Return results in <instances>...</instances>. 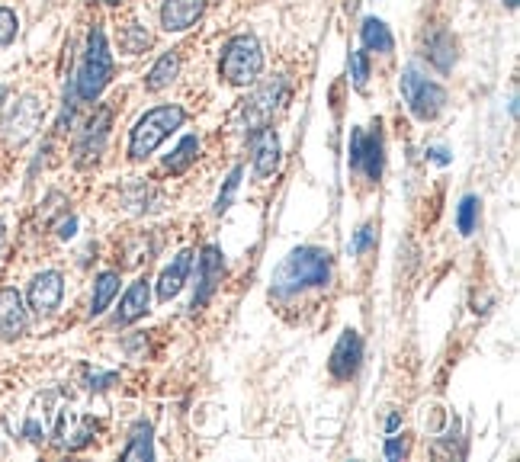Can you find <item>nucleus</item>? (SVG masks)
Here are the masks:
<instances>
[{"mask_svg": "<svg viewBox=\"0 0 520 462\" xmlns=\"http://www.w3.org/2000/svg\"><path fill=\"white\" fill-rule=\"evenodd\" d=\"M331 280V254L325 248H296L273 273L277 296H296L302 289L328 286Z\"/></svg>", "mask_w": 520, "mask_h": 462, "instance_id": "obj_1", "label": "nucleus"}, {"mask_svg": "<svg viewBox=\"0 0 520 462\" xmlns=\"http://www.w3.org/2000/svg\"><path fill=\"white\" fill-rule=\"evenodd\" d=\"M110 81H113V52H110V42H106L103 26H94L87 36L78 77H74V97L84 103H94Z\"/></svg>", "mask_w": 520, "mask_h": 462, "instance_id": "obj_2", "label": "nucleus"}, {"mask_svg": "<svg viewBox=\"0 0 520 462\" xmlns=\"http://www.w3.org/2000/svg\"><path fill=\"white\" fill-rule=\"evenodd\" d=\"M183 122H187V110L177 106V103H167V106H155V110H148L129 132V158L132 161H145L148 154L158 151V145L164 142L167 135H174L183 126Z\"/></svg>", "mask_w": 520, "mask_h": 462, "instance_id": "obj_3", "label": "nucleus"}, {"mask_svg": "<svg viewBox=\"0 0 520 462\" xmlns=\"http://www.w3.org/2000/svg\"><path fill=\"white\" fill-rule=\"evenodd\" d=\"M264 71V52H260V42L251 33H241L235 39L225 42L219 74L232 87H248L257 81V74Z\"/></svg>", "mask_w": 520, "mask_h": 462, "instance_id": "obj_4", "label": "nucleus"}, {"mask_svg": "<svg viewBox=\"0 0 520 462\" xmlns=\"http://www.w3.org/2000/svg\"><path fill=\"white\" fill-rule=\"evenodd\" d=\"M402 97L408 103V110L415 119L427 122V119H437L447 106V90H443L437 81L424 77L415 65H408L402 74Z\"/></svg>", "mask_w": 520, "mask_h": 462, "instance_id": "obj_5", "label": "nucleus"}, {"mask_svg": "<svg viewBox=\"0 0 520 462\" xmlns=\"http://www.w3.org/2000/svg\"><path fill=\"white\" fill-rule=\"evenodd\" d=\"M42 119H45V106L39 97L33 94H26L20 97L17 103H10L7 106V113L4 119H0V138H4L7 145H26L29 138H33L42 126Z\"/></svg>", "mask_w": 520, "mask_h": 462, "instance_id": "obj_6", "label": "nucleus"}, {"mask_svg": "<svg viewBox=\"0 0 520 462\" xmlns=\"http://www.w3.org/2000/svg\"><path fill=\"white\" fill-rule=\"evenodd\" d=\"M52 437H55V443L61 446V450L78 453V450H84V446L97 437V421L90 418V414H84V411L65 408V411L55 414Z\"/></svg>", "mask_w": 520, "mask_h": 462, "instance_id": "obj_7", "label": "nucleus"}, {"mask_svg": "<svg viewBox=\"0 0 520 462\" xmlns=\"http://www.w3.org/2000/svg\"><path fill=\"white\" fill-rule=\"evenodd\" d=\"M283 100H286V84H283V77H277V81L260 84V87L254 90V97L248 100V106H244V126H248V132L254 135L257 129L270 126V116L280 110Z\"/></svg>", "mask_w": 520, "mask_h": 462, "instance_id": "obj_8", "label": "nucleus"}, {"mask_svg": "<svg viewBox=\"0 0 520 462\" xmlns=\"http://www.w3.org/2000/svg\"><path fill=\"white\" fill-rule=\"evenodd\" d=\"M382 135H379V126L376 132H363V129H354L350 132V167L354 171H363L370 180H379L382 177Z\"/></svg>", "mask_w": 520, "mask_h": 462, "instance_id": "obj_9", "label": "nucleus"}, {"mask_svg": "<svg viewBox=\"0 0 520 462\" xmlns=\"http://www.w3.org/2000/svg\"><path fill=\"white\" fill-rule=\"evenodd\" d=\"M222 276H225V257L216 244H206L200 251V283H196L193 302H190L193 312H200V308H206L212 302L216 289L222 286Z\"/></svg>", "mask_w": 520, "mask_h": 462, "instance_id": "obj_10", "label": "nucleus"}, {"mask_svg": "<svg viewBox=\"0 0 520 462\" xmlns=\"http://www.w3.org/2000/svg\"><path fill=\"white\" fill-rule=\"evenodd\" d=\"M110 122H113V110L110 106H100L97 116L87 122L84 132H81V142H78V164L87 167V164H94L103 148H106V138H110Z\"/></svg>", "mask_w": 520, "mask_h": 462, "instance_id": "obj_11", "label": "nucleus"}, {"mask_svg": "<svg viewBox=\"0 0 520 462\" xmlns=\"http://www.w3.org/2000/svg\"><path fill=\"white\" fill-rule=\"evenodd\" d=\"M61 296H65V280H61L58 270L36 273L33 283H29V308H33L39 318L52 315L61 305Z\"/></svg>", "mask_w": 520, "mask_h": 462, "instance_id": "obj_12", "label": "nucleus"}, {"mask_svg": "<svg viewBox=\"0 0 520 462\" xmlns=\"http://www.w3.org/2000/svg\"><path fill=\"white\" fill-rule=\"evenodd\" d=\"M360 363H363V341H360L357 331L347 328V331L338 337V344H334V350H331L328 369H331L334 379L344 382V379H354V376H357Z\"/></svg>", "mask_w": 520, "mask_h": 462, "instance_id": "obj_13", "label": "nucleus"}, {"mask_svg": "<svg viewBox=\"0 0 520 462\" xmlns=\"http://www.w3.org/2000/svg\"><path fill=\"white\" fill-rule=\"evenodd\" d=\"M26 305L17 289H0V341H17L26 334Z\"/></svg>", "mask_w": 520, "mask_h": 462, "instance_id": "obj_14", "label": "nucleus"}, {"mask_svg": "<svg viewBox=\"0 0 520 462\" xmlns=\"http://www.w3.org/2000/svg\"><path fill=\"white\" fill-rule=\"evenodd\" d=\"M206 13V0H164L161 26L164 33H183Z\"/></svg>", "mask_w": 520, "mask_h": 462, "instance_id": "obj_15", "label": "nucleus"}, {"mask_svg": "<svg viewBox=\"0 0 520 462\" xmlns=\"http://www.w3.org/2000/svg\"><path fill=\"white\" fill-rule=\"evenodd\" d=\"M280 164V138L270 126L254 132V174L270 177Z\"/></svg>", "mask_w": 520, "mask_h": 462, "instance_id": "obj_16", "label": "nucleus"}, {"mask_svg": "<svg viewBox=\"0 0 520 462\" xmlns=\"http://www.w3.org/2000/svg\"><path fill=\"white\" fill-rule=\"evenodd\" d=\"M148 302H151V286H148V276H142V280H135L126 289V296H122L116 325H132V321H139L148 312Z\"/></svg>", "mask_w": 520, "mask_h": 462, "instance_id": "obj_17", "label": "nucleus"}, {"mask_svg": "<svg viewBox=\"0 0 520 462\" xmlns=\"http://www.w3.org/2000/svg\"><path fill=\"white\" fill-rule=\"evenodd\" d=\"M424 58L431 61L440 74H447L456 65V39L447 29H434V33L424 39Z\"/></svg>", "mask_w": 520, "mask_h": 462, "instance_id": "obj_18", "label": "nucleus"}, {"mask_svg": "<svg viewBox=\"0 0 520 462\" xmlns=\"http://www.w3.org/2000/svg\"><path fill=\"white\" fill-rule=\"evenodd\" d=\"M190 264H193V251H180L171 264L164 267L161 280H158V299L161 302H171L183 289V283H187V273H190Z\"/></svg>", "mask_w": 520, "mask_h": 462, "instance_id": "obj_19", "label": "nucleus"}, {"mask_svg": "<svg viewBox=\"0 0 520 462\" xmlns=\"http://www.w3.org/2000/svg\"><path fill=\"white\" fill-rule=\"evenodd\" d=\"M119 459H135V462H151L155 459V437H151V424L139 421L132 427L126 450L119 453Z\"/></svg>", "mask_w": 520, "mask_h": 462, "instance_id": "obj_20", "label": "nucleus"}, {"mask_svg": "<svg viewBox=\"0 0 520 462\" xmlns=\"http://www.w3.org/2000/svg\"><path fill=\"white\" fill-rule=\"evenodd\" d=\"M360 39H363V49L366 52H379V55H389L395 49V39L389 33V26L376 20V17H366L360 26Z\"/></svg>", "mask_w": 520, "mask_h": 462, "instance_id": "obj_21", "label": "nucleus"}, {"mask_svg": "<svg viewBox=\"0 0 520 462\" xmlns=\"http://www.w3.org/2000/svg\"><path fill=\"white\" fill-rule=\"evenodd\" d=\"M177 74H180V55L177 52H167L155 61V68L148 71L145 77V87L151 90V94H158V90L164 87H171L177 81Z\"/></svg>", "mask_w": 520, "mask_h": 462, "instance_id": "obj_22", "label": "nucleus"}, {"mask_svg": "<svg viewBox=\"0 0 520 462\" xmlns=\"http://www.w3.org/2000/svg\"><path fill=\"white\" fill-rule=\"evenodd\" d=\"M196 154H200V138H196V135H183L180 145L164 158V167L171 174H183L196 161Z\"/></svg>", "mask_w": 520, "mask_h": 462, "instance_id": "obj_23", "label": "nucleus"}, {"mask_svg": "<svg viewBox=\"0 0 520 462\" xmlns=\"http://www.w3.org/2000/svg\"><path fill=\"white\" fill-rule=\"evenodd\" d=\"M116 292H119V273L113 270H106L97 276V283H94V302H90V315H103L106 308H110V302L116 299Z\"/></svg>", "mask_w": 520, "mask_h": 462, "instance_id": "obj_24", "label": "nucleus"}, {"mask_svg": "<svg viewBox=\"0 0 520 462\" xmlns=\"http://www.w3.org/2000/svg\"><path fill=\"white\" fill-rule=\"evenodd\" d=\"M119 45H122V52H129V55H142V52L151 49V36L145 33V26L129 23L126 29H122Z\"/></svg>", "mask_w": 520, "mask_h": 462, "instance_id": "obj_25", "label": "nucleus"}, {"mask_svg": "<svg viewBox=\"0 0 520 462\" xmlns=\"http://www.w3.org/2000/svg\"><path fill=\"white\" fill-rule=\"evenodd\" d=\"M476 222H479V199L463 196L460 212H456V228H460V235H472V231H476Z\"/></svg>", "mask_w": 520, "mask_h": 462, "instance_id": "obj_26", "label": "nucleus"}, {"mask_svg": "<svg viewBox=\"0 0 520 462\" xmlns=\"http://www.w3.org/2000/svg\"><path fill=\"white\" fill-rule=\"evenodd\" d=\"M241 177H244V167H241V164L232 167V174H228L225 187H222V193H219V199H216V215H225L228 206H232V199H235V193H238V187H241Z\"/></svg>", "mask_w": 520, "mask_h": 462, "instance_id": "obj_27", "label": "nucleus"}, {"mask_svg": "<svg viewBox=\"0 0 520 462\" xmlns=\"http://www.w3.org/2000/svg\"><path fill=\"white\" fill-rule=\"evenodd\" d=\"M350 77H354L357 90H366V81H370V55L366 52L350 55Z\"/></svg>", "mask_w": 520, "mask_h": 462, "instance_id": "obj_28", "label": "nucleus"}, {"mask_svg": "<svg viewBox=\"0 0 520 462\" xmlns=\"http://www.w3.org/2000/svg\"><path fill=\"white\" fill-rule=\"evenodd\" d=\"M13 39H17V13L0 7V45H10Z\"/></svg>", "mask_w": 520, "mask_h": 462, "instance_id": "obj_29", "label": "nucleus"}, {"mask_svg": "<svg viewBox=\"0 0 520 462\" xmlns=\"http://www.w3.org/2000/svg\"><path fill=\"white\" fill-rule=\"evenodd\" d=\"M373 238H376L373 225H363V228L357 231V238H354V251H357V254L370 251V248H373Z\"/></svg>", "mask_w": 520, "mask_h": 462, "instance_id": "obj_30", "label": "nucleus"}, {"mask_svg": "<svg viewBox=\"0 0 520 462\" xmlns=\"http://www.w3.org/2000/svg\"><path fill=\"white\" fill-rule=\"evenodd\" d=\"M405 453H408V446H405V440H389L386 443V459H405Z\"/></svg>", "mask_w": 520, "mask_h": 462, "instance_id": "obj_31", "label": "nucleus"}, {"mask_svg": "<svg viewBox=\"0 0 520 462\" xmlns=\"http://www.w3.org/2000/svg\"><path fill=\"white\" fill-rule=\"evenodd\" d=\"M119 376L116 373H106V376H94V379H90V392H103L106 389V385H110V382H116Z\"/></svg>", "mask_w": 520, "mask_h": 462, "instance_id": "obj_32", "label": "nucleus"}, {"mask_svg": "<svg viewBox=\"0 0 520 462\" xmlns=\"http://www.w3.org/2000/svg\"><path fill=\"white\" fill-rule=\"evenodd\" d=\"M74 231H78V219H74V215H71V219H68V222H61V228H58V235H61V238H65V241H68V238H74Z\"/></svg>", "mask_w": 520, "mask_h": 462, "instance_id": "obj_33", "label": "nucleus"}, {"mask_svg": "<svg viewBox=\"0 0 520 462\" xmlns=\"http://www.w3.org/2000/svg\"><path fill=\"white\" fill-rule=\"evenodd\" d=\"M427 158H431L434 164H450V154H447V148H431V151H427Z\"/></svg>", "mask_w": 520, "mask_h": 462, "instance_id": "obj_34", "label": "nucleus"}, {"mask_svg": "<svg viewBox=\"0 0 520 462\" xmlns=\"http://www.w3.org/2000/svg\"><path fill=\"white\" fill-rule=\"evenodd\" d=\"M399 424H402V418H399V414H389V421H386V430H389V434H395V430H399Z\"/></svg>", "mask_w": 520, "mask_h": 462, "instance_id": "obj_35", "label": "nucleus"}, {"mask_svg": "<svg viewBox=\"0 0 520 462\" xmlns=\"http://www.w3.org/2000/svg\"><path fill=\"white\" fill-rule=\"evenodd\" d=\"M7 94H10V90H7V84H0V103L7 100Z\"/></svg>", "mask_w": 520, "mask_h": 462, "instance_id": "obj_36", "label": "nucleus"}, {"mask_svg": "<svg viewBox=\"0 0 520 462\" xmlns=\"http://www.w3.org/2000/svg\"><path fill=\"white\" fill-rule=\"evenodd\" d=\"M504 7H508V10H517V0H504Z\"/></svg>", "mask_w": 520, "mask_h": 462, "instance_id": "obj_37", "label": "nucleus"}, {"mask_svg": "<svg viewBox=\"0 0 520 462\" xmlns=\"http://www.w3.org/2000/svg\"><path fill=\"white\" fill-rule=\"evenodd\" d=\"M100 4H106V7H116V4H119V0H100Z\"/></svg>", "mask_w": 520, "mask_h": 462, "instance_id": "obj_38", "label": "nucleus"}, {"mask_svg": "<svg viewBox=\"0 0 520 462\" xmlns=\"http://www.w3.org/2000/svg\"><path fill=\"white\" fill-rule=\"evenodd\" d=\"M0 248H4V222H0Z\"/></svg>", "mask_w": 520, "mask_h": 462, "instance_id": "obj_39", "label": "nucleus"}]
</instances>
